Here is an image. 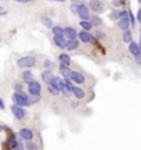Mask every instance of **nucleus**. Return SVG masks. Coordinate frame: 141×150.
Listing matches in <instances>:
<instances>
[{"label": "nucleus", "mask_w": 141, "mask_h": 150, "mask_svg": "<svg viewBox=\"0 0 141 150\" xmlns=\"http://www.w3.org/2000/svg\"><path fill=\"white\" fill-rule=\"evenodd\" d=\"M54 43L58 46L60 49H65V42H66V39H65V36H55L54 35Z\"/></svg>", "instance_id": "nucleus-15"}, {"label": "nucleus", "mask_w": 141, "mask_h": 150, "mask_svg": "<svg viewBox=\"0 0 141 150\" xmlns=\"http://www.w3.org/2000/svg\"><path fill=\"white\" fill-rule=\"evenodd\" d=\"M127 13H129V11H119V13H115V14H116L115 17H117V18L120 20V18H125V17H127Z\"/></svg>", "instance_id": "nucleus-30"}, {"label": "nucleus", "mask_w": 141, "mask_h": 150, "mask_svg": "<svg viewBox=\"0 0 141 150\" xmlns=\"http://www.w3.org/2000/svg\"><path fill=\"white\" fill-rule=\"evenodd\" d=\"M70 11H72L73 14H76V11H78V4H76V3H73V4L70 6Z\"/></svg>", "instance_id": "nucleus-31"}, {"label": "nucleus", "mask_w": 141, "mask_h": 150, "mask_svg": "<svg viewBox=\"0 0 141 150\" xmlns=\"http://www.w3.org/2000/svg\"><path fill=\"white\" fill-rule=\"evenodd\" d=\"M11 113H13L14 117L18 118V119H23L25 117H26V111H25V109L21 107V106H18V104H13V106H11Z\"/></svg>", "instance_id": "nucleus-4"}, {"label": "nucleus", "mask_w": 141, "mask_h": 150, "mask_svg": "<svg viewBox=\"0 0 141 150\" xmlns=\"http://www.w3.org/2000/svg\"><path fill=\"white\" fill-rule=\"evenodd\" d=\"M36 64V58L32 57V56H25V57H21L18 61H17V65L19 68H31Z\"/></svg>", "instance_id": "nucleus-2"}, {"label": "nucleus", "mask_w": 141, "mask_h": 150, "mask_svg": "<svg viewBox=\"0 0 141 150\" xmlns=\"http://www.w3.org/2000/svg\"><path fill=\"white\" fill-rule=\"evenodd\" d=\"M64 36H66L68 39H76L78 38V32L72 26H65L64 28Z\"/></svg>", "instance_id": "nucleus-8"}, {"label": "nucleus", "mask_w": 141, "mask_h": 150, "mask_svg": "<svg viewBox=\"0 0 141 150\" xmlns=\"http://www.w3.org/2000/svg\"><path fill=\"white\" fill-rule=\"evenodd\" d=\"M47 89H48V92H50L53 96H57L58 93H60V89L55 88L54 85H51V83H47Z\"/></svg>", "instance_id": "nucleus-25"}, {"label": "nucleus", "mask_w": 141, "mask_h": 150, "mask_svg": "<svg viewBox=\"0 0 141 150\" xmlns=\"http://www.w3.org/2000/svg\"><path fill=\"white\" fill-rule=\"evenodd\" d=\"M141 18V11H138V14H137V20H140Z\"/></svg>", "instance_id": "nucleus-39"}, {"label": "nucleus", "mask_w": 141, "mask_h": 150, "mask_svg": "<svg viewBox=\"0 0 141 150\" xmlns=\"http://www.w3.org/2000/svg\"><path fill=\"white\" fill-rule=\"evenodd\" d=\"M18 3H31V1H35V0H15Z\"/></svg>", "instance_id": "nucleus-35"}, {"label": "nucleus", "mask_w": 141, "mask_h": 150, "mask_svg": "<svg viewBox=\"0 0 141 150\" xmlns=\"http://www.w3.org/2000/svg\"><path fill=\"white\" fill-rule=\"evenodd\" d=\"M117 26H119L122 31H126V29H129V28H130L129 18H127V17H125V18H120V20L117 21Z\"/></svg>", "instance_id": "nucleus-13"}, {"label": "nucleus", "mask_w": 141, "mask_h": 150, "mask_svg": "<svg viewBox=\"0 0 141 150\" xmlns=\"http://www.w3.org/2000/svg\"><path fill=\"white\" fill-rule=\"evenodd\" d=\"M53 68H54V63L50 61V60H44V70H51L53 71Z\"/></svg>", "instance_id": "nucleus-27"}, {"label": "nucleus", "mask_w": 141, "mask_h": 150, "mask_svg": "<svg viewBox=\"0 0 141 150\" xmlns=\"http://www.w3.org/2000/svg\"><path fill=\"white\" fill-rule=\"evenodd\" d=\"M90 22H91V24H101V20H100V18H97V17H94L93 20H91V21H90Z\"/></svg>", "instance_id": "nucleus-32"}, {"label": "nucleus", "mask_w": 141, "mask_h": 150, "mask_svg": "<svg viewBox=\"0 0 141 150\" xmlns=\"http://www.w3.org/2000/svg\"><path fill=\"white\" fill-rule=\"evenodd\" d=\"M15 90H17V92H21V90H22V85H18V83H17V85H15Z\"/></svg>", "instance_id": "nucleus-34"}, {"label": "nucleus", "mask_w": 141, "mask_h": 150, "mask_svg": "<svg viewBox=\"0 0 141 150\" xmlns=\"http://www.w3.org/2000/svg\"><path fill=\"white\" fill-rule=\"evenodd\" d=\"M51 29H53V33H54L55 36H64V28L62 26L54 25V26H51Z\"/></svg>", "instance_id": "nucleus-23"}, {"label": "nucleus", "mask_w": 141, "mask_h": 150, "mask_svg": "<svg viewBox=\"0 0 141 150\" xmlns=\"http://www.w3.org/2000/svg\"><path fill=\"white\" fill-rule=\"evenodd\" d=\"M79 48V42L76 39H68L66 42H65V49L66 50H76V49Z\"/></svg>", "instance_id": "nucleus-12"}, {"label": "nucleus", "mask_w": 141, "mask_h": 150, "mask_svg": "<svg viewBox=\"0 0 141 150\" xmlns=\"http://www.w3.org/2000/svg\"><path fill=\"white\" fill-rule=\"evenodd\" d=\"M64 88H65V89H68L70 93H72V89H73V83H72V81L68 79V78L64 79Z\"/></svg>", "instance_id": "nucleus-26"}, {"label": "nucleus", "mask_w": 141, "mask_h": 150, "mask_svg": "<svg viewBox=\"0 0 141 150\" xmlns=\"http://www.w3.org/2000/svg\"><path fill=\"white\" fill-rule=\"evenodd\" d=\"M78 38L82 40L83 43H90V42L93 40V35H90L89 31H82L78 33Z\"/></svg>", "instance_id": "nucleus-11"}, {"label": "nucleus", "mask_w": 141, "mask_h": 150, "mask_svg": "<svg viewBox=\"0 0 141 150\" xmlns=\"http://www.w3.org/2000/svg\"><path fill=\"white\" fill-rule=\"evenodd\" d=\"M60 72H61V75H62L64 78H69L70 75V70L68 68V65H60Z\"/></svg>", "instance_id": "nucleus-21"}, {"label": "nucleus", "mask_w": 141, "mask_h": 150, "mask_svg": "<svg viewBox=\"0 0 141 150\" xmlns=\"http://www.w3.org/2000/svg\"><path fill=\"white\" fill-rule=\"evenodd\" d=\"M26 149H28V150H39V147H38V145H35V143H31V140H28Z\"/></svg>", "instance_id": "nucleus-29"}, {"label": "nucleus", "mask_w": 141, "mask_h": 150, "mask_svg": "<svg viewBox=\"0 0 141 150\" xmlns=\"http://www.w3.org/2000/svg\"><path fill=\"white\" fill-rule=\"evenodd\" d=\"M80 26L83 28V31H90L93 28V24L90 22V20H80Z\"/></svg>", "instance_id": "nucleus-20"}, {"label": "nucleus", "mask_w": 141, "mask_h": 150, "mask_svg": "<svg viewBox=\"0 0 141 150\" xmlns=\"http://www.w3.org/2000/svg\"><path fill=\"white\" fill-rule=\"evenodd\" d=\"M6 109V106H4V103H3V100L0 99V110H4Z\"/></svg>", "instance_id": "nucleus-36"}, {"label": "nucleus", "mask_w": 141, "mask_h": 150, "mask_svg": "<svg viewBox=\"0 0 141 150\" xmlns=\"http://www.w3.org/2000/svg\"><path fill=\"white\" fill-rule=\"evenodd\" d=\"M89 8H91L94 13H101L102 10H104V6H102L101 1H98V0H91L90 3H89Z\"/></svg>", "instance_id": "nucleus-7"}, {"label": "nucleus", "mask_w": 141, "mask_h": 150, "mask_svg": "<svg viewBox=\"0 0 141 150\" xmlns=\"http://www.w3.org/2000/svg\"><path fill=\"white\" fill-rule=\"evenodd\" d=\"M14 149H15V150H23V145L21 142H19V143L17 142V145H15V147H14Z\"/></svg>", "instance_id": "nucleus-33"}, {"label": "nucleus", "mask_w": 141, "mask_h": 150, "mask_svg": "<svg viewBox=\"0 0 141 150\" xmlns=\"http://www.w3.org/2000/svg\"><path fill=\"white\" fill-rule=\"evenodd\" d=\"M60 63L62 64V65H69L70 64V57L66 53H62V54H60Z\"/></svg>", "instance_id": "nucleus-19"}, {"label": "nucleus", "mask_w": 141, "mask_h": 150, "mask_svg": "<svg viewBox=\"0 0 141 150\" xmlns=\"http://www.w3.org/2000/svg\"><path fill=\"white\" fill-rule=\"evenodd\" d=\"M40 21H42V24L44 25V26H47V28H51V26H53V21H51L48 17H46V16L40 17Z\"/></svg>", "instance_id": "nucleus-24"}, {"label": "nucleus", "mask_w": 141, "mask_h": 150, "mask_svg": "<svg viewBox=\"0 0 141 150\" xmlns=\"http://www.w3.org/2000/svg\"><path fill=\"white\" fill-rule=\"evenodd\" d=\"M28 90L31 92V96H40V92H42V85H40L38 81H31L28 83Z\"/></svg>", "instance_id": "nucleus-3"}, {"label": "nucleus", "mask_w": 141, "mask_h": 150, "mask_svg": "<svg viewBox=\"0 0 141 150\" xmlns=\"http://www.w3.org/2000/svg\"><path fill=\"white\" fill-rule=\"evenodd\" d=\"M48 1H55V3H64L65 0H48Z\"/></svg>", "instance_id": "nucleus-38"}, {"label": "nucleus", "mask_w": 141, "mask_h": 150, "mask_svg": "<svg viewBox=\"0 0 141 150\" xmlns=\"http://www.w3.org/2000/svg\"><path fill=\"white\" fill-rule=\"evenodd\" d=\"M6 14H7L6 10H0V16H6Z\"/></svg>", "instance_id": "nucleus-37"}, {"label": "nucleus", "mask_w": 141, "mask_h": 150, "mask_svg": "<svg viewBox=\"0 0 141 150\" xmlns=\"http://www.w3.org/2000/svg\"><path fill=\"white\" fill-rule=\"evenodd\" d=\"M22 81L26 82V83H29L31 81H33V74H32L29 70H25V71L22 72Z\"/></svg>", "instance_id": "nucleus-18"}, {"label": "nucleus", "mask_w": 141, "mask_h": 150, "mask_svg": "<svg viewBox=\"0 0 141 150\" xmlns=\"http://www.w3.org/2000/svg\"><path fill=\"white\" fill-rule=\"evenodd\" d=\"M13 100L15 104L21 106V107H25V106H31V100H29V96L25 95L22 90L21 92H15L13 95Z\"/></svg>", "instance_id": "nucleus-1"}, {"label": "nucleus", "mask_w": 141, "mask_h": 150, "mask_svg": "<svg viewBox=\"0 0 141 150\" xmlns=\"http://www.w3.org/2000/svg\"><path fill=\"white\" fill-rule=\"evenodd\" d=\"M7 145H8V149H14V147H15V145H17L15 138H14V136H11V138H10V140L7 142Z\"/></svg>", "instance_id": "nucleus-28"}, {"label": "nucleus", "mask_w": 141, "mask_h": 150, "mask_svg": "<svg viewBox=\"0 0 141 150\" xmlns=\"http://www.w3.org/2000/svg\"><path fill=\"white\" fill-rule=\"evenodd\" d=\"M69 78H70L72 82H75V83H78V85H82V83H85V82H86L85 75H83L82 72H78V71H70Z\"/></svg>", "instance_id": "nucleus-6"}, {"label": "nucleus", "mask_w": 141, "mask_h": 150, "mask_svg": "<svg viewBox=\"0 0 141 150\" xmlns=\"http://www.w3.org/2000/svg\"><path fill=\"white\" fill-rule=\"evenodd\" d=\"M76 14L80 17V20H90V10L86 4H78Z\"/></svg>", "instance_id": "nucleus-5"}, {"label": "nucleus", "mask_w": 141, "mask_h": 150, "mask_svg": "<svg viewBox=\"0 0 141 150\" xmlns=\"http://www.w3.org/2000/svg\"><path fill=\"white\" fill-rule=\"evenodd\" d=\"M72 95H75L76 99H83V97L86 96V93H85L83 89H80V88H78V86H73V89H72Z\"/></svg>", "instance_id": "nucleus-16"}, {"label": "nucleus", "mask_w": 141, "mask_h": 150, "mask_svg": "<svg viewBox=\"0 0 141 150\" xmlns=\"http://www.w3.org/2000/svg\"><path fill=\"white\" fill-rule=\"evenodd\" d=\"M123 42H126V43H130L132 40H133V35H132V32H130V29H126V31H123Z\"/></svg>", "instance_id": "nucleus-22"}, {"label": "nucleus", "mask_w": 141, "mask_h": 150, "mask_svg": "<svg viewBox=\"0 0 141 150\" xmlns=\"http://www.w3.org/2000/svg\"><path fill=\"white\" fill-rule=\"evenodd\" d=\"M51 78H53V71H51V70H44V71L42 72V81H43V82L48 83Z\"/></svg>", "instance_id": "nucleus-17"}, {"label": "nucleus", "mask_w": 141, "mask_h": 150, "mask_svg": "<svg viewBox=\"0 0 141 150\" xmlns=\"http://www.w3.org/2000/svg\"><path fill=\"white\" fill-rule=\"evenodd\" d=\"M19 136L22 138L23 140H31L32 138H33V132L29 128H21L19 129Z\"/></svg>", "instance_id": "nucleus-10"}, {"label": "nucleus", "mask_w": 141, "mask_h": 150, "mask_svg": "<svg viewBox=\"0 0 141 150\" xmlns=\"http://www.w3.org/2000/svg\"><path fill=\"white\" fill-rule=\"evenodd\" d=\"M48 83L54 85V86H55V88H58L60 90H61V89L64 88V81H62L61 78H58V77H54V75H53V78L50 79V82H48Z\"/></svg>", "instance_id": "nucleus-14"}, {"label": "nucleus", "mask_w": 141, "mask_h": 150, "mask_svg": "<svg viewBox=\"0 0 141 150\" xmlns=\"http://www.w3.org/2000/svg\"><path fill=\"white\" fill-rule=\"evenodd\" d=\"M129 52H130L133 56H136V57L140 56L141 54V49H140V46H138V43L132 40V42L129 43Z\"/></svg>", "instance_id": "nucleus-9"}]
</instances>
